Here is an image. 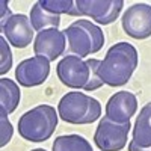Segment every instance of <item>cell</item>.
<instances>
[{"instance_id":"19","label":"cell","mask_w":151,"mask_h":151,"mask_svg":"<svg viewBox=\"0 0 151 151\" xmlns=\"http://www.w3.org/2000/svg\"><path fill=\"white\" fill-rule=\"evenodd\" d=\"M0 74L5 76L12 67V53L5 36H0Z\"/></svg>"},{"instance_id":"10","label":"cell","mask_w":151,"mask_h":151,"mask_svg":"<svg viewBox=\"0 0 151 151\" xmlns=\"http://www.w3.org/2000/svg\"><path fill=\"white\" fill-rule=\"evenodd\" d=\"M67 36L59 29H47L36 35L33 42L35 56H41L50 62L56 60L60 55L65 53Z\"/></svg>"},{"instance_id":"4","label":"cell","mask_w":151,"mask_h":151,"mask_svg":"<svg viewBox=\"0 0 151 151\" xmlns=\"http://www.w3.org/2000/svg\"><path fill=\"white\" fill-rule=\"evenodd\" d=\"M58 113L60 119L70 124H92L101 115V104L91 95L73 91L60 98Z\"/></svg>"},{"instance_id":"17","label":"cell","mask_w":151,"mask_h":151,"mask_svg":"<svg viewBox=\"0 0 151 151\" xmlns=\"http://www.w3.org/2000/svg\"><path fill=\"white\" fill-rule=\"evenodd\" d=\"M40 5L47 12L55 15L67 14L71 17H82L77 6H76V2H73V0H40Z\"/></svg>"},{"instance_id":"8","label":"cell","mask_w":151,"mask_h":151,"mask_svg":"<svg viewBox=\"0 0 151 151\" xmlns=\"http://www.w3.org/2000/svg\"><path fill=\"white\" fill-rule=\"evenodd\" d=\"M79 12L85 17L95 20L98 24H110L121 14L122 0H77L76 2Z\"/></svg>"},{"instance_id":"3","label":"cell","mask_w":151,"mask_h":151,"mask_svg":"<svg viewBox=\"0 0 151 151\" xmlns=\"http://www.w3.org/2000/svg\"><path fill=\"white\" fill-rule=\"evenodd\" d=\"M59 113L50 104H40L18 119V133L29 142H44L53 136L58 127Z\"/></svg>"},{"instance_id":"16","label":"cell","mask_w":151,"mask_h":151,"mask_svg":"<svg viewBox=\"0 0 151 151\" xmlns=\"http://www.w3.org/2000/svg\"><path fill=\"white\" fill-rule=\"evenodd\" d=\"M53 151H94L89 141L80 134L58 136L53 142Z\"/></svg>"},{"instance_id":"21","label":"cell","mask_w":151,"mask_h":151,"mask_svg":"<svg viewBox=\"0 0 151 151\" xmlns=\"http://www.w3.org/2000/svg\"><path fill=\"white\" fill-rule=\"evenodd\" d=\"M129 151H151V145L150 147H141L137 145L133 139L129 142Z\"/></svg>"},{"instance_id":"14","label":"cell","mask_w":151,"mask_h":151,"mask_svg":"<svg viewBox=\"0 0 151 151\" xmlns=\"http://www.w3.org/2000/svg\"><path fill=\"white\" fill-rule=\"evenodd\" d=\"M20 98H21L20 88L14 80L8 77L0 79V109H5L9 115L17 109Z\"/></svg>"},{"instance_id":"6","label":"cell","mask_w":151,"mask_h":151,"mask_svg":"<svg viewBox=\"0 0 151 151\" xmlns=\"http://www.w3.org/2000/svg\"><path fill=\"white\" fill-rule=\"evenodd\" d=\"M130 127V121L119 124L109 116H103L95 130L94 142L101 151H121L127 145Z\"/></svg>"},{"instance_id":"12","label":"cell","mask_w":151,"mask_h":151,"mask_svg":"<svg viewBox=\"0 0 151 151\" xmlns=\"http://www.w3.org/2000/svg\"><path fill=\"white\" fill-rule=\"evenodd\" d=\"M137 110V98L134 94L119 91L113 94L106 103V116L115 122H129Z\"/></svg>"},{"instance_id":"2","label":"cell","mask_w":151,"mask_h":151,"mask_svg":"<svg viewBox=\"0 0 151 151\" xmlns=\"http://www.w3.org/2000/svg\"><path fill=\"white\" fill-rule=\"evenodd\" d=\"M98 59H88L83 60L76 55H67L62 59L58 67L56 73L59 80L68 88L73 89H85V91H95L100 86H103V82L98 77Z\"/></svg>"},{"instance_id":"15","label":"cell","mask_w":151,"mask_h":151,"mask_svg":"<svg viewBox=\"0 0 151 151\" xmlns=\"http://www.w3.org/2000/svg\"><path fill=\"white\" fill-rule=\"evenodd\" d=\"M30 23L33 26V30H38V33L47 30V29H58L60 24V15H55L47 12L40 2H36L30 11Z\"/></svg>"},{"instance_id":"18","label":"cell","mask_w":151,"mask_h":151,"mask_svg":"<svg viewBox=\"0 0 151 151\" xmlns=\"http://www.w3.org/2000/svg\"><path fill=\"white\" fill-rule=\"evenodd\" d=\"M14 127L8 119V112L5 109H0V147H5L12 137Z\"/></svg>"},{"instance_id":"9","label":"cell","mask_w":151,"mask_h":151,"mask_svg":"<svg viewBox=\"0 0 151 151\" xmlns=\"http://www.w3.org/2000/svg\"><path fill=\"white\" fill-rule=\"evenodd\" d=\"M50 74V60L41 56H33L21 60L15 68V79L21 86L33 88L42 85Z\"/></svg>"},{"instance_id":"5","label":"cell","mask_w":151,"mask_h":151,"mask_svg":"<svg viewBox=\"0 0 151 151\" xmlns=\"http://www.w3.org/2000/svg\"><path fill=\"white\" fill-rule=\"evenodd\" d=\"M70 52L79 58L94 55L104 45V33L89 20H77L64 30Z\"/></svg>"},{"instance_id":"11","label":"cell","mask_w":151,"mask_h":151,"mask_svg":"<svg viewBox=\"0 0 151 151\" xmlns=\"http://www.w3.org/2000/svg\"><path fill=\"white\" fill-rule=\"evenodd\" d=\"M0 29L6 36L8 42L15 48L27 47L33 40V26L30 23V18L24 14H12V17L3 26H0Z\"/></svg>"},{"instance_id":"20","label":"cell","mask_w":151,"mask_h":151,"mask_svg":"<svg viewBox=\"0 0 151 151\" xmlns=\"http://www.w3.org/2000/svg\"><path fill=\"white\" fill-rule=\"evenodd\" d=\"M2 18H0V26H3V24L12 17V14H11V11H9V8H8V2L6 0H2Z\"/></svg>"},{"instance_id":"22","label":"cell","mask_w":151,"mask_h":151,"mask_svg":"<svg viewBox=\"0 0 151 151\" xmlns=\"http://www.w3.org/2000/svg\"><path fill=\"white\" fill-rule=\"evenodd\" d=\"M32 151H47V150H44V148H36V150H32Z\"/></svg>"},{"instance_id":"13","label":"cell","mask_w":151,"mask_h":151,"mask_svg":"<svg viewBox=\"0 0 151 151\" xmlns=\"http://www.w3.org/2000/svg\"><path fill=\"white\" fill-rule=\"evenodd\" d=\"M133 141L141 147L151 145V101L139 110L133 127Z\"/></svg>"},{"instance_id":"1","label":"cell","mask_w":151,"mask_h":151,"mask_svg":"<svg viewBox=\"0 0 151 151\" xmlns=\"http://www.w3.org/2000/svg\"><path fill=\"white\" fill-rule=\"evenodd\" d=\"M137 64V50L129 42H116L107 50L104 59L100 62L97 73L104 85L118 88L124 86L132 79Z\"/></svg>"},{"instance_id":"7","label":"cell","mask_w":151,"mask_h":151,"mask_svg":"<svg viewBox=\"0 0 151 151\" xmlns=\"http://www.w3.org/2000/svg\"><path fill=\"white\" fill-rule=\"evenodd\" d=\"M122 29L134 40H147L151 36V5L134 3L127 8L121 18Z\"/></svg>"}]
</instances>
